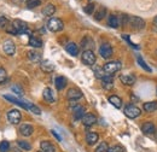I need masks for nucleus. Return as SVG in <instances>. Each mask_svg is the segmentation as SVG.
<instances>
[{
  "mask_svg": "<svg viewBox=\"0 0 157 152\" xmlns=\"http://www.w3.org/2000/svg\"><path fill=\"white\" fill-rule=\"evenodd\" d=\"M121 62H117V60H113V62H108L106 64H104L103 66V70L105 74L108 75H111V74H115L117 73L118 70L121 69Z\"/></svg>",
  "mask_w": 157,
  "mask_h": 152,
  "instance_id": "nucleus-1",
  "label": "nucleus"
},
{
  "mask_svg": "<svg viewBox=\"0 0 157 152\" xmlns=\"http://www.w3.org/2000/svg\"><path fill=\"white\" fill-rule=\"evenodd\" d=\"M47 28H48L50 32H52V33H57V32L63 30L64 24H63V22H62L59 18L52 17V18L48 19V22H47Z\"/></svg>",
  "mask_w": 157,
  "mask_h": 152,
  "instance_id": "nucleus-2",
  "label": "nucleus"
},
{
  "mask_svg": "<svg viewBox=\"0 0 157 152\" xmlns=\"http://www.w3.org/2000/svg\"><path fill=\"white\" fill-rule=\"evenodd\" d=\"M81 59H82L83 64H86V65H93L96 63V59L97 58H96V55H94V52L92 50H86V51H83V53L81 56Z\"/></svg>",
  "mask_w": 157,
  "mask_h": 152,
  "instance_id": "nucleus-3",
  "label": "nucleus"
},
{
  "mask_svg": "<svg viewBox=\"0 0 157 152\" xmlns=\"http://www.w3.org/2000/svg\"><path fill=\"white\" fill-rule=\"evenodd\" d=\"M141 114V110L137 108L136 105H132V104H128L124 106V115L129 118H137Z\"/></svg>",
  "mask_w": 157,
  "mask_h": 152,
  "instance_id": "nucleus-4",
  "label": "nucleus"
},
{
  "mask_svg": "<svg viewBox=\"0 0 157 152\" xmlns=\"http://www.w3.org/2000/svg\"><path fill=\"white\" fill-rule=\"evenodd\" d=\"M99 53H100V56L104 59H109L113 56V47H111V45L108 44V42L101 44L100 47H99Z\"/></svg>",
  "mask_w": 157,
  "mask_h": 152,
  "instance_id": "nucleus-5",
  "label": "nucleus"
},
{
  "mask_svg": "<svg viewBox=\"0 0 157 152\" xmlns=\"http://www.w3.org/2000/svg\"><path fill=\"white\" fill-rule=\"evenodd\" d=\"M21 118H22V115H21L20 110H17V109H12L7 112V120L12 124H18L21 122Z\"/></svg>",
  "mask_w": 157,
  "mask_h": 152,
  "instance_id": "nucleus-6",
  "label": "nucleus"
},
{
  "mask_svg": "<svg viewBox=\"0 0 157 152\" xmlns=\"http://www.w3.org/2000/svg\"><path fill=\"white\" fill-rule=\"evenodd\" d=\"M132 28L137 29V30H140V29H144L145 28V21L138 16H133V17H129V22Z\"/></svg>",
  "mask_w": 157,
  "mask_h": 152,
  "instance_id": "nucleus-7",
  "label": "nucleus"
},
{
  "mask_svg": "<svg viewBox=\"0 0 157 152\" xmlns=\"http://www.w3.org/2000/svg\"><path fill=\"white\" fill-rule=\"evenodd\" d=\"M12 25L15 27L17 34H29V28H28L27 23H24L22 21H13Z\"/></svg>",
  "mask_w": 157,
  "mask_h": 152,
  "instance_id": "nucleus-8",
  "label": "nucleus"
},
{
  "mask_svg": "<svg viewBox=\"0 0 157 152\" xmlns=\"http://www.w3.org/2000/svg\"><path fill=\"white\" fill-rule=\"evenodd\" d=\"M2 50L7 56H13L16 52V45L11 40H7L2 44Z\"/></svg>",
  "mask_w": 157,
  "mask_h": 152,
  "instance_id": "nucleus-9",
  "label": "nucleus"
},
{
  "mask_svg": "<svg viewBox=\"0 0 157 152\" xmlns=\"http://www.w3.org/2000/svg\"><path fill=\"white\" fill-rule=\"evenodd\" d=\"M67 98L69 100H78L82 98V92L78 88H70L67 92Z\"/></svg>",
  "mask_w": 157,
  "mask_h": 152,
  "instance_id": "nucleus-10",
  "label": "nucleus"
},
{
  "mask_svg": "<svg viewBox=\"0 0 157 152\" xmlns=\"http://www.w3.org/2000/svg\"><path fill=\"white\" fill-rule=\"evenodd\" d=\"M97 122V117L93 114H85V116L82 117V123L86 127H92L93 124H96Z\"/></svg>",
  "mask_w": 157,
  "mask_h": 152,
  "instance_id": "nucleus-11",
  "label": "nucleus"
},
{
  "mask_svg": "<svg viewBox=\"0 0 157 152\" xmlns=\"http://www.w3.org/2000/svg\"><path fill=\"white\" fill-rule=\"evenodd\" d=\"M34 132V129H33V126L32 124H29V123H23V124H21L20 127V134L21 135H23V136H30Z\"/></svg>",
  "mask_w": 157,
  "mask_h": 152,
  "instance_id": "nucleus-12",
  "label": "nucleus"
},
{
  "mask_svg": "<svg viewBox=\"0 0 157 152\" xmlns=\"http://www.w3.org/2000/svg\"><path fill=\"white\" fill-rule=\"evenodd\" d=\"M4 98H5L6 100L11 101V103H15V104H17V105H18V106H21V108H23V109L28 110V105H27V101H24V100H20V99H17V98H15V97H12V95H10V94H5V95H4Z\"/></svg>",
  "mask_w": 157,
  "mask_h": 152,
  "instance_id": "nucleus-13",
  "label": "nucleus"
},
{
  "mask_svg": "<svg viewBox=\"0 0 157 152\" xmlns=\"http://www.w3.org/2000/svg\"><path fill=\"white\" fill-rule=\"evenodd\" d=\"M67 83H68V81H67V78H65L64 76H57V77L55 78V86H56V88H57L58 91L64 89L65 86H67Z\"/></svg>",
  "mask_w": 157,
  "mask_h": 152,
  "instance_id": "nucleus-14",
  "label": "nucleus"
},
{
  "mask_svg": "<svg viewBox=\"0 0 157 152\" xmlns=\"http://www.w3.org/2000/svg\"><path fill=\"white\" fill-rule=\"evenodd\" d=\"M73 111H74L75 120H82V117L85 116V109L81 105H78V104L73 105Z\"/></svg>",
  "mask_w": 157,
  "mask_h": 152,
  "instance_id": "nucleus-15",
  "label": "nucleus"
},
{
  "mask_svg": "<svg viewBox=\"0 0 157 152\" xmlns=\"http://www.w3.org/2000/svg\"><path fill=\"white\" fill-rule=\"evenodd\" d=\"M65 51H67L69 55H71V56H78L80 48H78V46L75 42H69V44L65 46Z\"/></svg>",
  "mask_w": 157,
  "mask_h": 152,
  "instance_id": "nucleus-16",
  "label": "nucleus"
},
{
  "mask_svg": "<svg viewBox=\"0 0 157 152\" xmlns=\"http://www.w3.org/2000/svg\"><path fill=\"white\" fill-rule=\"evenodd\" d=\"M40 149L44 152H56V146L50 141H41Z\"/></svg>",
  "mask_w": 157,
  "mask_h": 152,
  "instance_id": "nucleus-17",
  "label": "nucleus"
},
{
  "mask_svg": "<svg viewBox=\"0 0 157 152\" xmlns=\"http://www.w3.org/2000/svg\"><path fill=\"white\" fill-rule=\"evenodd\" d=\"M40 68L44 73H52L55 70V65L50 60H42L40 64Z\"/></svg>",
  "mask_w": 157,
  "mask_h": 152,
  "instance_id": "nucleus-18",
  "label": "nucleus"
},
{
  "mask_svg": "<svg viewBox=\"0 0 157 152\" xmlns=\"http://www.w3.org/2000/svg\"><path fill=\"white\" fill-rule=\"evenodd\" d=\"M101 81H103V88L104 89H111L114 87V82H113L114 78H113V76L105 75L101 78Z\"/></svg>",
  "mask_w": 157,
  "mask_h": 152,
  "instance_id": "nucleus-19",
  "label": "nucleus"
},
{
  "mask_svg": "<svg viewBox=\"0 0 157 152\" xmlns=\"http://www.w3.org/2000/svg\"><path fill=\"white\" fill-rule=\"evenodd\" d=\"M120 80H121V82H122L123 85H126V86H132V85H134V82H136V76L121 75L120 76Z\"/></svg>",
  "mask_w": 157,
  "mask_h": 152,
  "instance_id": "nucleus-20",
  "label": "nucleus"
},
{
  "mask_svg": "<svg viewBox=\"0 0 157 152\" xmlns=\"http://www.w3.org/2000/svg\"><path fill=\"white\" fill-rule=\"evenodd\" d=\"M42 97H44V99H45L47 103H53V101L56 100L55 93H53V91H52L51 88H46V89L44 91V93H42Z\"/></svg>",
  "mask_w": 157,
  "mask_h": 152,
  "instance_id": "nucleus-21",
  "label": "nucleus"
},
{
  "mask_svg": "<svg viewBox=\"0 0 157 152\" xmlns=\"http://www.w3.org/2000/svg\"><path fill=\"white\" fill-rule=\"evenodd\" d=\"M56 12V6L53 4H47L44 9H42V15L46 17H51L53 13Z\"/></svg>",
  "mask_w": 157,
  "mask_h": 152,
  "instance_id": "nucleus-22",
  "label": "nucleus"
},
{
  "mask_svg": "<svg viewBox=\"0 0 157 152\" xmlns=\"http://www.w3.org/2000/svg\"><path fill=\"white\" fill-rule=\"evenodd\" d=\"M141 131L144 134H154L155 133V124L152 122H145L141 126Z\"/></svg>",
  "mask_w": 157,
  "mask_h": 152,
  "instance_id": "nucleus-23",
  "label": "nucleus"
},
{
  "mask_svg": "<svg viewBox=\"0 0 157 152\" xmlns=\"http://www.w3.org/2000/svg\"><path fill=\"white\" fill-rule=\"evenodd\" d=\"M108 100H109V103L111 104V105H114L116 109H120L121 106H122V99L117 97V95H110L109 98H108Z\"/></svg>",
  "mask_w": 157,
  "mask_h": 152,
  "instance_id": "nucleus-24",
  "label": "nucleus"
},
{
  "mask_svg": "<svg viewBox=\"0 0 157 152\" xmlns=\"http://www.w3.org/2000/svg\"><path fill=\"white\" fill-rule=\"evenodd\" d=\"M98 139L99 135L97 133H94V132H91V133H88L86 135V142L88 145H94L98 141Z\"/></svg>",
  "mask_w": 157,
  "mask_h": 152,
  "instance_id": "nucleus-25",
  "label": "nucleus"
},
{
  "mask_svg": "<svg viewBox=\"0 0 157 152\" xmlns=\"http://www.w3.org/2000/svg\"><path fill=\"white\" fill-rule=\"evenodd\" d=\"M27 56L29 58V60L33 62V63H39V62H41V55H40L39 52H36V51H29L27 53Z\"/></svg>",
  "mask_w": 157,
  "mask_h": 152,
  "instance_id": "nucleus-26",
  "label": "nucleus"
},
{
  "mask_svg": "<svg viewBox=\"0 0 157 152\" xmlns=\"http://www.w3.org/2000/svg\"><path fill=\"white\" fill-rule=\"evenodd\" d=\"M143 108H144L145 111L152 112V111L157 110V101H147V103H145V104L143 105Z\"/></svg>",
  "mask_w": 157,
  "mask_h": 152,
  "instance_id": "nucleus-27",
  "label": "nucleus"
},
{
  "mask_svg": "<svg viewBox=\"0 0 157 152\" xmlns=\"http://www.w3.org/2000/svg\"><path fill=\"white\" fill-rule=\"evenodd\" d=\"M29 46H32L34 48H40V47H42V41L39 38L30 36L29 38Z\"/></svg>",
  "mask_w": 157,
  "mask_h": 152,
  "instance_id": "nucleus-28",
  "label": "nucleus"
},
{
  "mask_svg": "<svg viewBox=\"0 0 157 152\" xmlns=\"http://www.w3.org/2000/svg\"><path fill=\"white\" fill-rule=\"evenodd\" d=\"M108 24L111 27V28H117L120 25V19H118L117 16L115 15H110L109 18H108Z\"/></svg>",
  "mask_w": 157,
  "mask_h": 152,
  "instance_id": "nucleus-29",
  "label": "nucleus"
},
{
  "mask_svg": "<svg viewBox=\"0 0 157 152\" xmlns=\"http://www.w3.org/2000/svg\"><path fill=\"white\" fill-rule=\"evenodd\" d=\"M105 16H106V9H105V7H100V9H98L97 12L94 13V18L97 19V21H101Z\"/></svg>",
  "mask_w": 157,
  "mask_h": 152,
  "instance_id": "nucleus-30",
  "label": "nucleus"
},
{
  "mask_svg": "<svg viewBox=\"0 0 157 152\" xmlns=\"http://www.w3.org/2000/svg\"><path fill=\"white\" fill-rule=\"evenodd\" d=\"M18 146H20L22 150H24V151H30L32 150V145L28 142V141H23V140H20L18 142Z\"/></svg>",
  "mask_w": 157,
  "mask_h": 152,
  "instance_id": "nucleus-31",
  "label": "nucleus"
},
{
  "mask_svg": "<svg viewBox=\"0 0 157 152\" xmlns=\"http://www.w3.org/2000/svg\"><path fill=\"white\" fill-rule=\"evenodd\" d=\"M27 105H28V110H29V111H32L33 114L41 115V110H40L38 106H35L34 104H32V103H28V101H27Z\"/></svg>",
  "mask_w": 157,
  "mask_h": 152,
  "instance_id": "nucleus-32",
  "label": "nucleus"
},
{
  "mask_svg": "<svg viewBox=\"0 0 157 152\" xmlns=\"http://www.w3.org/2000/svg\"><path fill=\"white\" fill-rule=\"evenodd\" d=\"M94 9H96V5H94L93 2H90L88 5H86V6L83 7V11H85L87 15H92V13L94 12Z\"/></svg>",
  "mask_w": 157,
  "mask_h": 152,
  "instance_id": "nucleus-33",
  "label": "nucleus"
},
{
  "mask_svg": "<svg viewBox=\"0 0 157 152\" xmlns=\"http://www.w3.org/2000/svg\"><path fill=\"white\" fill-rule=\"evenodd\" d=\"M41 5V0H27V7L28 9H34L36 6Z\"/></svg>",
  "mask_w": 157,
  "mask_h": 152,
  "instance_id": "nucleus-34",
  "label": "nucleus"
},
{
  "mask_svg": "<svg viewBox=\"0 0 157 152\" xmlns=\"http://www.w3.org/2000/svg\"><path fill=\"white\" fill-rule=\"evenodd\" d=\"M108 149H109L108 144L105 141H103V142H100L98 146L96 147V152H108Z\"/></svg>",
  "mask_w": 157,
  "mask_h": 152,
  "instance_id": "nucleus-35",
  "label": "nucleus"
},
{
  "mask_svg": "<svg viewBox=\"0 0 157 152\" xmlns=\"http://www.w3.org/2000/svg\"><path fill=\"white\" fill-rule=\"evenodd\" d=\"M82 46H83V48H92V46H93V41L91 40L90 38H85L82 40V44H81Z\"/></svg>",
  "mask_w": 157,
  "mask_h": 152,
  "instance_id": "nucleus-36",
  "label": "nucleus"
},
{
  "mask_svg": "<svg viewBox=\"0 0 157 152\" xmlns=\"http://www.w3.org/2000/svg\"><path fill=\"white\" fill-rule=\"evenodd\" d=\"M11 89H12V92H13V93H16L18 97H22V95L24 94L23 89L21 88V86H18V85H13V86L11 87Z\"/></svg>",
  "mask_w": 157,
  "mask_h": 152,
  "instance_id": "nucleus-37",
  "label": "nucleus"
},
{
  "mask_svg": "<svg viewBox=\"0 0 157 152\" xmlns=\"http://www.w3.org/2000/svg\"><path fill=\"white\" fill-rule=\"evenodd\" d=\"M138 63H139V65H140V66H141L143 69H145V70H146L147 73H151V69H150V68L147 66V64H146V63H145V62L143 60V58L139 57V56H138Z\"/></svg>",
  "mask_w": 157,
  "mask_h": 152,
  "instance_id": "nucleus-38",
  "label": "nucleus"
},
{
  "mask_svg": "<svg viewBox=\"0 0 157 152\" xmlns=\"http://www.w3.org/2000/svg\"><path fill=\"white\" fill-rule=\"evenodd\" d=\"M108 152H124V147L120 146V145H115L108 149Z\"/></svg>",
  "mask_w": 157,
  "mask_h": 152,
  "instance_id": "nucleus-39",
  "label": "nucleus"
},
{
  "mask_svg": "<svg viewBox=\"0 0 157 152\" xmlns=\"http://www.w3.org/2000/svg\"><path fill=\"white\" fill-rule=\"evenodd\" d=\"M94 74L96 76L98 77V78H103L104 77V70H103V68H100V66H96L94 68Z\"/></svg>",
  "mask_w": 157,
  "mask_h": 152,
  "instance_id": "nucleus-40",
  "label": "nucleus"
},
{
  "mask_svg": "<svg viewBox=\"0 0 157 152\" xmlns=\"http://www.w3.org/2000/svg\"><path fill=\"white\" fill-rule=\"evenodd\" d=\"M7 24H9V19L5 16H0V29H4V28L6 29Z\"/></svg>",
  "mask_w": 157,
  "mask_h": 152,
  "instance_id": "nucleus-41",
  "label": "nucleus"
},
{
  "mask_svg": "<svg viewBox=\"0 0 157 152\" xmlns=\"http://www.w3.org/2000/svg\"><path fill=\"white\" fill-rule=\"evenodd\" d=\"M10 150V144L7 141H2L0 144V151L1 152H7Z\"/></svg>",
  "mask_w": 157,
  "mask_h": 152,
  "instance_id": "nucleus-42",
  "label": "nucleus"
},
{
  "mask_svg": "<svg viewBox=\"0 0 157 152\" xmlns=\"http://www.w3.org/2000/svg\"><path fill=\"white\" fill-rule=\"evenodd\" d=\"M6 78H7V74H6L5 69L0 68V83H4L6 81Z\"/></svg>",
  "mask_w": 157,
  "mask_h": 152,
  "instance_id": "nucleus-43",
  "label": "nucleus"
},
{
  "mask_svg": "<svg viewBox=\"0 0 157 152\" xmlns=\"http://www.w3.org/2000/svg\"><path fill=\"white\" fill-rule=\"evenodd\" d=\"M52 134H53V136H55V138H56V139H57V140H58V141H60V140H62V139H60V136H59L58 134L56 133V132H55V131H52Z\"/></svg>",
  "mask_w": 157,
  "mask_h": 152,
  "instance_id": "nucleus-44",
  "label": "nucleus"
},
{
  "mask_svg": "<svg viewBox=\"0 0 157 152\" xmlns=\"http://www.w3.org/2000/svg\"><path fill=\"white\" fill-rule=\"evenodd\" d=\"M154 24H155V25H157V16L154 18Z\"/></svg>",
  "mask_w": 157,
  "mask_h": 152,
  "instance_id": "nucleus-45",
  "label": "nucleus"
},
{
  "mask_svg": "<svg viewBox=\"0 0 157 152\" xmlns=\"http://www.w3.org/2000/svg\"><path fill=\"white\" fill-rule=\"evenodd\" d=\"M12 152H21L20 150H17V149H12Z\"/></svg>",
  "mask_w": 157,
  "mask_h": 152,
  "instance_id": "nucleus-46",
  "label": "nucleus"
},
{
  "mask_svg": "<svg viewBox=\"0 0 157 152\" xmlns=\"http://www.w3.org/2000/svg\"><path fill=\"white\" fill-rule=\"evenodd\" d=\"M38 152H44V151H38Z\"/></svg>",
  "mask_w": 157,
  "mask_h": 152,
  "instance_id": "nucleus-47",
  "label": "nucleus"
},
{
  "mask_svg": "<svg viewBox=\"0 0 157 152\" xmlns=\"http://www.w3.org/2000/svg\"><path fill=\"white\" fill-rule=\"evenodd\" d=\"M156 136H157V131H156Z\"/></svg>",
  "mask_w": 157,
  "mask_h": 152,
  "instance_id": "nucleus-48",
  "label": "nucleus"
},
{
  "mask_svg": "<svg viewBox=\"0 0 157 152\" xmlns=\"http://www.w3.org/2000/svg\"><path fill=\"white\" fill-rule=\"evenodd\" d=\"M156 93H157V89H156Z\"/></svg>",
  "mask_w": 157,
  "mask_h": 152,
  "instance_id": "nucleus-49",
  "label": "nucleus"
},
{
  "mask_svg": "<svg viewBox=\"0 0 157 152\" xmlns=\"http://www.w3.org/2000/svg\"><path fill=\"white\" fill-rule=\"evenodd\" d=\"M90 1H91V0H90Z\"/></svg>",
  "mask_w": 157,
  "mask_h": 152,
  "instance_id": "nucleus-50",
  "label": "nucleus"
}]
</instances>
